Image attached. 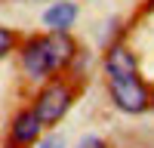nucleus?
<instances>
[{
  "mask_svg": "<svg viewBox=\"0 0 154 148\" xmlns=\"http://www.w3.org/2000/svg\"><path fill=\"white\" fill-rule=\"evenodd\" d=\"M105 71L108 77H133L136 74V56L126 46H111L105 56Z\"/></svg>",
  "mask_w": 154,
  "mask_h": 148,
  "instance_id": "nucleus-4",
  "label": "nucleus"
},
{
  "mask_svg": "<svg viewBox=\"0 0 154 148\" xmlns=\"http://www.w3.org/2000/svg\"><path fill=\"white\" fill-rule=\"evenodd\" d=\"M77 148H105V142H102V139H96V136H86V139L77 145Z\"/></svg>",
  "mask_w": 154,
  "mask_h": 148,
  "instance_id": "nucleus-9",
  "label": "nucleus"
},
{
  "mask_svg": "<svg viewBox=\"0 0 154 148\" xmlns=\"http://www.w3.org/2000/svg\"><path fill=\"white\" fill-rule=\"evenodd\" d=\"M43 43H46V59H49V71H56L62 68L65 62L74 56V43H71V37L65 31H53L49 37H43Z\"/></svg>",
  "mask_w": 154,
  "mask_h": 148,
  "instance_id": "nucleus-3",
  "label": "nucleus"
},
{
  "mask_svg": "<svg viewBox=\"0 0 154 148\" xmlns=\"http://www.w3.org/2000/svg\"><path fill=\"white\" fill-rule=\"evenodd\" d=\"M108 90H111V99L117 102L120 111H130V114H139L151 105V96L145 90V83L136 77H108Z\"/></svg>",
  "mask_w": 154,
  "mask_h": 148,
  "instance_id": "nucleus-1",
  "label": "nucleus"
},
{
  "mask_svg": "<svg viewBox=\"0 0 154 148\" xmlns=\"http://www.w3.org/2000/svg\"><path fill=\"white\" fill-rule=\"evenodd\" d=\"M12 49V31H6V28H0V59H3L6 53Z\"/></svg>",
  "mask_w": 154,
  "mask_h": 148,
  "instance_id": "nucleus-8",
  "label": "nucleus"
},
{
  "mask_svg": "<svg viewBox=\"0 0 154 148\" xmlns=\"http://www.w3.org/2000/svg\"><path fill=\"white\" fill-rule=\"evenodd\" d=\"M40 148H65V142H62L59 136H53V139H46V142H43Z\"/></svg>",
  "mask_w": 154,
  "mask_h": 148,
  "instance_id": "nucleus-10",
  "label": "nucleus"
},
{
  "mask_svg": "<svg viewBox=\"0 0 154 148\" xmlns=\"http://www.w3.org/2000/svg\"><path fill=\"white\" fill-rule=\"evenodd\" d=\"M74 19H77V6H74V3H56V6H49V9L43 12L46 28H53V31H65V28H71Z\"/></svg>",
  "mask_w": 154,
  "mask_h": 148,
  "instance_id": "nucleus-7",
  "label": "nucleus"
},
{
  "mask_svg": "<svg viewBox=\"0 0 154 148\" xmlns=\"http://www.w3.org/2000/svg\"><path fill=\"white\" fill-rule=\"evenodd\" d=\"M22 62H25V71H28L31 77H43V74H49V59H46V43H43V37H34V40L25 46Z\"/></svg>",
  "mask_w": 154,
  "mask_h": 148,
  "instance_id": "nucleus-5",
  "label": "nucleus"
},
{
  "mask_svg": "<svg viewBox=\"0 0 154 148\" xmlns=\"http://www.w3.org/2000/svg\"><path fill=\"white\" fill-rule=\"evenodd\" d=\"M40 127H43V123H40V117H37L34 111H22V114L16 117V123H12V139L22 142V145L34 142L37 133H40Z\"/></svg>",
  "mask_w": 154,
  "mask_h": 148,
  "instance_id": "nucleus-6",
  "label": "nucleus"
},
{
  "mask_svg": "<svg viewBox=\"0 0 154 148\" xmlns=\"http://www.w3.org/2000/svg\"><path fill=\"white\" fill-rule=\"evenodd\" d=\"M71 105V93L65 83H49L46 90L37 96L34 102V114L40 117V123H56Z\"/></svg>",
  "mask_w": 154,
  "mask_h": 148,
  "instance_id": "nucleus-2",
  "label": "nucleus"
}]
</instances>
